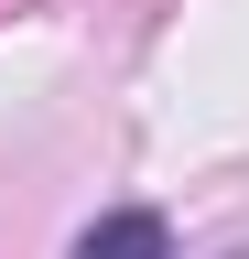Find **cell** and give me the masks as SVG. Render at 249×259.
Here are the masks:
<instances>
[{
    "mask_svg": "<svg viewBox=\"0 0 249 259\" xmlns=\"http://www.w3.org/2000/svg\"><path fill=\"white\" fill-rule=\"evenodd\" d=\"M76 259H173V227L152 216V205H119V216H98L76 238Z\"/></svg>",
    "mask_w": 249,
    "mask_h": 259,
    "instance_id": "obj_1",
    "label": "cell"
}]
</instances>
